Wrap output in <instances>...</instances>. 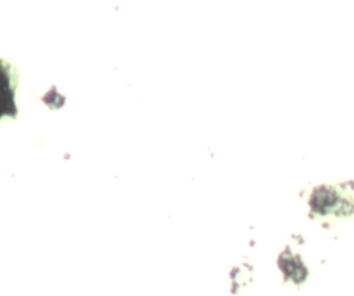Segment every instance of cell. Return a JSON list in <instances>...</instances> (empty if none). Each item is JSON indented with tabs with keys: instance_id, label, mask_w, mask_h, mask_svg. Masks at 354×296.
Here are the masks:
<instances>
[{
	"instance_id": "cell-1",
	"label": "cell",
	"mask_w": 354,
	"mask_h": 296,
	"mask_svg": "<svg viewBox=\"0 0 354 296\" xmlns=\"http://www.w3.org/2000/svg\"><path fill=\"white\" fill-rule=\"evenodd\" d=\"M17 76L12 66L0 58V119L4 116H17L14 100Z\"/></svg>"
}]
</instances>
